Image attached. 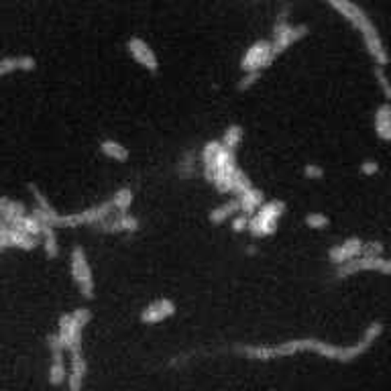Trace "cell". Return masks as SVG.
<instances>
[{"label": "cell", "instance_id": "obj_1", "mask_svg": "<svg viewBox=\"0 0 391 391\" xmlns=\"http://www.w3.org/2000/svg\"><path fill=\"white\" fill-rule=\"evenodd\" d=\"M385 332V324L381 320H373L363 330L361 338L352 345H335L326 342L316 336H306V338H290L283 342H255V345H237L235 352L249 359V361H275V359H285L302 352H314L322 359L335 361V363H352L365 352L373 349V345Z\"/></svg>", "mask_w": 391, "mask_h": 391}, {"label": "cell", "instance_id": "obj_2", "mask_svg": "<svg viewBox=\"0 0 391 391\" xmlns=\"http://www.w3.org/2000/svg\"><path fill=\"white\" fill-rule=\"evenodd\" d=\"M202 171L210 186H214L223 194H240L243 190L251 188V180L238 168L237 151L223 147L220 141L204 143L202 151Z\"/></svg>", "mask_w": 391, "mask_h": 391}, {"label": "cell", "instance_id": "obj_3", "mask_svg": "<svg viewBox=\"0 0 391 391\" xmlns=\"http://www.w3.org/2000/svg\"><path fill=\"white\" fill-rule=\"evenodd\" d=\"M326 2L335 9L336 13L342 14L350 25L361 33L365 49H367L369 57L375 61V66L385 68V66L390 64V54H387V49H385V43L381 39L377 27L371 23V19L367 16V13H365L363 9H361L359 4H355L352 0H326Z\"/></svg>", "mask_w": 391, "mask_h": 391}, {"label": "cell", "instance_id": "obj_4", "mask_svg": "<svg viewBox=\"0 0 391 391\" xmlns=\"http://www.w3.org/2000/svg\"><path fill=\"white\" fill-rule=\"evenodd\" d=\"M285 214V202L283 200H269L263 202L259 208L249 216V228L247 233L255 238H267L275 235L278 224Z\"/></svg>", "mask_w": 391, "mask_h": 391}, {"label": "cell", "instance_id": "obj_5", "mask_svg": "<svg viewBox=\"0 0 391 391\" xmlns=\"http://www.w3.org/2000/svg\"><path fill=\"white\" fill-rule=\"evenodd\" d=\"M92 320V312L88 308H76L68 314H64L57 324L56 338L61 342V347L66 352L73 347L82 345V336H84V328Z\"/></svg>", "mask_w": 391, "mask_h": 391}, {"label": "cell", "instance_id": "obj_6", "mask_svg": "<svg viewBox=\"0 0 391 391\" xmlns=\"http://www.w3.org/2000/svg\"><path fill=\"white\" fill-rule=\"evenodd\" d=\"M310 29L308 25H292L290 23V4H285L278 13V19L273 23V39H271V47L273 54L280 57L281 54H285L293 43L306 39Z\"/></svg>", "mask_w": 391, "mask_h": 391}, {"label": "cell", "instance_id": "obj_7", "mask_svg": "<svg viewBox=\"0 0 391 391\" xmlns=\"http://www.w3.org/2000/svg\"><path fill=\"white\" fill-rule=\"evenodd\" d=\"M70 271L71 280L76 283L78 292L84 300H92L94 298V290H96V281H94V273L88 261V255L82 245H76L70 253Z\"/></svg>", "mask_w": 391, "mask_h": 391}, {"label": "cell", "instance_id": "obj_8", "mask_svg": "<svg viewBox=\"0 0 391 391\" xmlns=\"http://www.w3.org/2000/svg\"><path fill=\"white\" fill-rule=\"evenodd\" d=\"M365 271H377L383 275H391V257H367V255H359L355 259H350L347 263L336 265L335 275L336 280H347L350 275L357 273H365Z\"/></svg>", "mask_w": 391, "mask_h": 391}, {"label": "cell", "instance_id": "obj_9", "mask_svg": "<svg viewBox=\"0 0 391 391\" xmlns=\"http://www.w3.org/2000/svg\"><path fill=\"white\" fill-rule=\"evenodd\" d=\"M275 57L278 56L273 54L271 41H267V39L255 41L240 57V71L243 73H263L275 61Z\"/></svg>", "mask_w": 391, "mask_h": 391}, {"label": "cell", "instance_id": "obj_10", "mask_svg": "<svg viewBox=\"0 0 391 391\" xmlns=\"http://www.w3.org/2000/svg\"><path fill=\"white\" fill-rule=\"evenodd\" d=\"M126 54L131 56V59L139 66L141 70H145L147 73L155 76L159 71V59L155 56L153 47L145 39L141 37H128L125 43Z\"/></svg>", "mask_w": 391, "mask_h": 391}, {"label": "cell", "instance_id": "obj_11", "mask_svg": "<svg viewBox=\"0 0 391 391\" xmlns=\"http://www.w3.org/2000/svg\"><path fill=\"white\" fill-rule=\"evenodd\" d=\"M47 347H49V373H47V381L54 387H61L68 383V367H66V349L61 347V342L57 340L56 335L47 338Z\"/></svg>", "mask_w": 391, "mask_h": 391}, {"label": "cell", "instance_id": "obj_12", "mask_svg": "<svg viewBox=\"0 0 391 391\" xmlns=\"http://www.w3.org/2000/svg\"><path fill=\"white\" fill-rule=\"evenodd\" d=\"M139 228L141 220L131 212H114L94 226V230L102 235H131V233H139Z\"/></svg>", "mask_w": 391, "mask_h": 391}, {"label": "cell", "instance_id": "obj_13", "mask_svg": "<svg viewBox=\"0 0 391 391\" xmlns=\"http://www.w3.org/2000/svg\"><path fill=\"white\" fill-rule=\"evenodd\" d=\"M176 312H178V306H176L173 300H169V298H157L151 304H147V306L141 310L139 320L143 324H147V326H155V324H161V322L169 320Z\"/></svg>", "mask_w": 391, "mask_h": 391}, {"label": "cell", "instance_id": "obj_14", "mask_svg": "<svg viewBox=\"0 0 391 391\" xmlns=\"http://www.w3.org/2000/svg\"><path fill=\"white\" fill-rule=\"evenodd\" d=\"M361 251H363V238L349 237L347 240H342V243H338V245L328 249V261L336 267L359 257Z\"/></svg>", "mask_w": 391, "mask_h": 391}, {"label": "cell", "instance_id": "obj_15", "mask_svg": "<svg viewBox=\"0 0 391 391\" xmlns=\"http://www.w3.org/2000/svg\"><path fill=\"white\" fill-rule=\"evenodd\" d=\"M37 68V59L33 56H11L0 59V78L14 71H33Z\"/></svg>", "mask_w": 391, "mask_h": 391}, {"label": "cell", "instance_id": "obj_16", "mask_svg": "<svg viewBox=\"0 0 391 391\" xmlns=\"http://www.w3.org/2000/svg\"><path fill=\"white\" fill-rule=\"evenodd\" d=\"M373 128L377 139L391 143V102L379 104L375 116H373Z\"/></svg>", "mask_w": 391, "mask_h": 391}, {"label": "cell", "instance_id": "obj_17", "mask_svg": "<svg viewBox=\"0 0 391 391\" xmlns=\"http://www.w3.org/2000/svg\"><path fill=\"white\" fill-rule=\"evenodd\" d=\"M98 151L104 155L106 159L114 161V163H126L131 159L128 147L116 139H102L98 143Z\"/></svg>", "mask_w": 391, "mask_h": 391}, {"label": "cell", "instance_id": "obj_18", "mask_svg": "<svg viewBox=\"0 0 391 391\" xmlns=\"http://www.w3.org/2000/svg\"><path fill=\"white\" fill-rule=\"evenodd\" d=\"M235 198H237L238 206H240V212H245V214H249V216H251L253 212L265 202V196H263V192H261L259 188H255V186L247 188V190H243L240 194H235Z\"/></svg>", "mask_w": 391, "mask_h": 391}, {"label": "cell", "instance_id": "obj_19", "mask_svg": "<svg viewBox=\"0 0 391 391\" xmlns=\"http://www.w3.org/2000/svg\"><path fill=\"white\" fill-rule=\"evenodd\" d=\"M23 214H27V208L25 204L16 202L13 198H6L2 196L0 198V220L4 224H13L16 218H21Z\"/></svg>", "mask_w": 391, "mask_h": 391}, {"label": "cell", "instance_id": "obj_20", "mask_svg": "<svg viewBox=\"0 0 391 391\" xmlns=\"http://www.w3.org/2000/svg\"><path fill=\"white\" fill-rule=\"evenodd\" d=\"M240 212V206H238L237 198H230L228 202H224L220 206H216V208H212L208 212V220L212 224H224L228 223L235 214Z\"/></svg>", "mask_w": 391, "mask_h": 391}, {"label": "cell", "instance_id": "obj_21", "mask_svg": "<svg viewBox=\"0 0 391 391\" xmlns=\"http://www.w3.org/2000/svg\"><path fill=\"white\" fill-rule=\"evenodd\" d=\"M41 247L45 255L49 259H57L59 257V240H57V228L56 226H49V224H43L41 230Z\"/></svg>", "mask_w": 391, "mask_h": 391}, {"label": "cell", "instance_id": "obj_22", "mask_svg": "<svg viewBox=\"0 0 391 391\" xmlns=\"http://www.w3.org/2000/svg\"><path fill=\"white\" fill-rule=\"evenodd\" d=\"M243 139H245V128L240 125H237V123H233V125H228L224 128L223 137L218 141L223 143V147H226V149L237 151L238 145L243 143Z\"/></svg>", "mask_w": 391, "mask_h": 391}, {"label": "cell", "instance_id": "obj_23", "mask_svg": "<svg viewBox=\"0 0 391 391\" xmlns=\"http://www.w3.org/2000/svg\"><path fill=\"white\" fill-rule=\"evenodd\" d=\"M112 206H114V212H128L133 202H135V194L131 188H118L114 194L111 196Z\"/></svg>", "mask_w": 391, "mask_h": 391}, {"label": "cell", "instance_id": "obj_24", "mask_svg": "<svg viewBox=\"0 0 391 391\" xmlns=\"http://www.w3.org/2000/svg\"><path fill=\"white\" fill-rule=\"evenodd\" d=\"M178 173H180V178L183 180H190L192 176L196 173V153L194 151H186L182 155V159H180V163H178Z\"/></svg>", "mask_w": 391, "mask_h": 391}, {"label": "cell", "instance_id": "obj_25", "mask_svg": "<svg viewBox=\"0 0 391 391\" xmlns=\"http://www.w3.org/2000/svg\"><path fill=\"white\" fill-rule=\"evenodd\" d=\"M304 224H306L308 228H314V230H324V228L330 226V218L326 214H322V212H310L304 218Z\"/></svg>", "mask_w": 391, "mask_h": 391}, {"label": "cell", "instance_id": "obj_26", "mask_svg": "<svg viewBox=\"0 0 391 391\" xmlns=\"http://www.w3.org/2000/svg\"><path fill=\"white\" fill-rule=\"evenodd\" d=\"M373 76H375V80H377L379 90L383 92V96H385V102H391V80L387 78V73L383 71V68H375L373 70Z\"/></svg>", "mask_w": 391, "mask_h": 391}, {"label": "cell", "instance_id": "obj_27", "mask_svg": "<svg viewBox=\"0 0 391 391\" xmlns=\"http://www.w3.org/2000/svg\"><path fill=\"white\" fill-rule=\"evenodd\" d=\"M361 255L367 257H383L385 255V245L381 240H363V251Z\"/></svg>", "mask_w": 391, "mask_h": 391}, {"label": "cell", "instance_id": "obj_28", "mask_svg": "<svg viewBox=\"0 0 391 391\" xmlns=\"http://www.w3.org/2000/svg\"><path fill=\"white\" fill-rule=\"evenodd\" d=\"M230 228H233V233H247V228H249V214H245V212H238L235 214L233 218H230Z\"/></svg>", "mask_w": 391, "mask_h": 391}, {"label": "cell", "instance_id": "obj_29", "mask_svg": "<svg viewBox=\"0 0 391 391\" xmlns=\"http://www.w3.org/2000/svg\"><path fill=\"white\" fill-rule=\"evenodd\" d=\"M302 173H304V178L306 180H314V182H318V180H322L324 178V168H322L320 163H306L304 166V169H302Z\"/></svg>", "mask_w": 391, "mask_h": 391}, {"label": "cell", "instance_id": "obj_30", "mask_svg": "<svg viewBox=\"0 0 391 391\" xmlns=\"http://www.w3.org/2000/svg\"><path fill=\"white\" fill-rule=\"evenodd\" d=\"M259 80H261V73H243V78L238 82V90L247 92V90H251L253 86H257Z\"/></svg>", "mask_w": 391, "mask_h": 391}, {"label": "cell", "instance_id": "obj_31", "mask_svg": "<svg viewBox=\"0 0 391 391\" xmlns=\"http://www.w3.org/2000/svg\"><path fill=\"white\" fill-rule=\"evenodd\" d=\"M359 171L367 178H373L379 173V163L375 159H365L363 163H359Z\"/></svg>", "mask_w": 391, "mask_h": 391}, {"label": "cell", "instance_id": "obj_32", "mask_svg": "<svg viewBox=\"0 0 391 391\" xmlns=\"http://www.w3.org/2000/svg\"><path fill=\"white\" fill-rule=\"evenodd\" d=\"M4 226H6V224L2 223V220H0V233H2V228H4Z\"/></svg>", "mask_w": 391, "mask_h": 391}, {"label": "cell", "instance_id": "obj_33", "mask_svg": "<svg viewBox=\"0 0 391 391\" xmlns=\"http://www.w3.org/2000/svg\"><path fill=\"white\" fill-rule=\"evenodd\" d=\"M2 253H4V251H2V249H0V255H2Z\"/></svg>", "mask_w": 391, "mask_h": 391}]
</instances>
